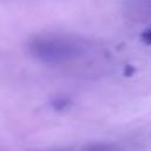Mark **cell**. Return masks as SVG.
<instances>
[{
	"instance_id": "cell-2",
	"label": "cell",
	"mask_w": 151,
	"mask_h": 151,
	"mask_svg": "<svg viewBox=\"0 0 151 151\" xmlns=\"http://www.w3.org/2000/svg\"><path fill=\"white\" fill-rule=\"evenodd\" d=\"M140 39H142V41H143L144 44H147V45L151 44V26H149L147 28H145V29L142 32Z\"/></svg>"
},
{
	"instance_id": "cell-1",
	"label": "cell",
	"mask_w": 151,
	"mask_h": 151,
	"mask_svg": "<svg viewBox=\"0 0 151 151\" xmlns=\"http://www.w3.org/2000/svg\"><path fill=\"white\" fill-rule=\"evenodd\" d=\"M39 55L47 59H64L77 53L78 46L70 40L65 39H52L41 41L35 46Z\"/></svg>"
}]
</instances>
